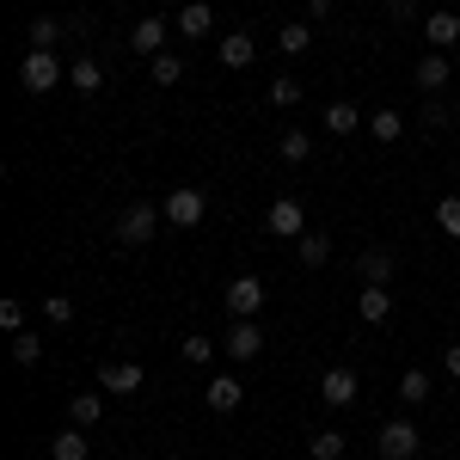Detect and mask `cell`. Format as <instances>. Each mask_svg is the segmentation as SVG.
Here are the masks:
<instances>
[{
  "mask_svg": "<svg viewBox=\"0 0 460 460\" xmlns=\"http://www.w3.org/2000/svg\"><path fill=\"white\" fill-rule=\"evenodd\" d=\"M160 215L172 221L178 234H190V227H203V215H209V197H203L197 184H172V190H166V203H160Z\"/></svg>",
  "mask_w": 460,
  "mask_h": 460,
  "instance_id": "obj_1",
  "label": "cell"
},
{
  "mask_svg": "<svg viewBox=\"0 0 460 460\" xmlns=\"http://www.w3.org/2000/svg\"><path fill=\"white\" fill-rule=\"evenodd\" d=\"M375 448H381V460H418L424 429L411 424V418H387V424L375 429Z\"/></svg>",
  "mask_w": 460,
  "mask_h": 460,
  "instance_id": "obj_2",
  "label": "cell"
},
{
  "mask_svg": "<svg viewBox=\"0 0 460 460\" xmlns=\"http://www.w3.org/2000/svg\"><path fill=\"white\" fill-rule=\"evenodd\" d=\"M62 80H68V68L56 62V49H31V56L19 62V86H25V93H37V99H43V93H56Z\"/></svg>",
  "mask_w": 460,
  "mask_h": 460,
  "instance_id": "obj_3",
  "label": "cell"
},
{
  "mask_svg": "<svg viewBox=\"0 0 460 460\" xmlns=\"http://www.w3.org/2000/svg\"><path fill=\"white\" fill-rule=\"evenodd\" d=\"M160 221H166V215L154 209V203H136V209H123V215H117V246H147V240L160 234Z\"/></svg>",
  "mask_w": 460,
  "mask_h": 460,
  "instance_id": "obj_4",
  "label": "cell"
},
{
  "mask_svg": "<svg viewBox=\"0 0 460 460\" xmlns=\"http://www.w3.org/2000/svg\"><path fill=\"white\" fill-rule=\"evenodd\" d=\"M264 227L283 234V240H301V234H307V209H301V197H277L270 215H264Z\"/></svg>",
  "mask_w": 460,
  "mask_h": 460,
  "instance_id": "obj_5",
  "label": "cell"
},
{
  "mask_svg": "<svg viewBox=\"0 0 460 460\" xmlns=\"http://www.w3.org/2000/svg\"><path fill=\"white\" fill-rule=\"evenodd\" d=\"M142 362H105L99 368V393H111V399H129V393H142Z\"/></svg>",
  "mask_w": 460,
  "mask_h": 460,
  "instance_id": "obj_6",
  "label": "cell"
},
{
  "mask_svg": "<svg viewBox=\"0 0 460 460\" xmlns=\"http://www.w3.org/2000/svg\"><path fill=\"white\" fill-rule=\"evenodd\" d=\"M227 314L258 319L264 314V283H258V277H234V283H227Z\"/></svg>",
  "mask_w": 460,
  "mask_h": 460,
  "instance_id": "obj_7",
  "label": "cell"
},
{
  "mask_svg": "<svg viewBox=\"0 0 460 460\" xmlns=\"http://www.w3.org/2000/svg\"><path fill=\"white\" fill-rule=\"evenodd\" d=\"M221 350L234 356V362H252V356L264 350V325L258 319H234V332L221 338Z\"/></svg>",
  "mask_w": 460,
  "mask_h": 460,
  "instance_id": "obj_8",
  "label": "cell"
},
{
  "mask_svg": "<svg viewBox=\"0 0 460 460\" xmlns=\"http://www.w3.org/2000/svg\"><path fill=\"white\" fill-rule=\"evenodd\" d=\"M356 393H362L356 368H325V375H319V399H325V405H338V411L356 405Z\"/></svg>",
  "mask_w": 460,
  "mask_h": 460,
  "instance_id": "obj_9",
  "label": "cell"
},
{
  "mask_svg": "<svg viewBox=\"0 0 460 460\" xmlns=\"http://www.w3.org/2000/svg\"><path fill=\"white\" fill-rule=\"evenodd\" d=\"M166 37H172V25H166V19H160V13H147V19H136V37H129V49H136V56H147V62H154V56H160V49H166Z\"/></svg>",
  "mask_w": 460,
  "mask_h": 460,
  "instance_id": "obj_10",
  "label": "cell"
},
{
  "mask_svg": "<svg viewBox=\"0 0 460 460\" xmlns=\"http://www.w3.org/2000/svg\"><path fill=\"white\" fill-rule=\"evenodd\" d=\"M203 399H209V411L227 418V411H240V405H246V381H240V375H215L209 387H203Z\"/></svg>",
  "mask_w": 460,
  "mask_h": 460,
  "instance_id": "obj_11",
  "label": "cell"
},
{
  "mask_svg": "<svg viewBox=\"0 0 460 460\" xmlns=\"http://www.w3.org/2000/svg\"><path fill=\"white\" fill-rule=\"evenodd\" d=\"M356 314L368 319V325H387V319H393V288H387V283H362V295H356Z\"/></svg>",
  "mask_w": 460,
  "mask_h": 460,
  "instance_id": "obj_12",
  "label": "cell"
},
{
  "mask_svg": "<svg viewBox=\"0 0 460 460\" xmlns=\"http://www.w3.org/2000/svg\"><path fill=\"white\" fill-rule=\"evenodd\" d=\"M215 56H221V68H252V56H258V43H252V31H234V37H221L215 43Z\"/></svg>",
  "mask_w": 460,
  "mask_h": 460,
  "instance_id": "obj_13",
  "label": "cell"
},
{
  "mask_svg": "<svg viewBox=\"0 0 460 460\" xmlns=\"http://www.w3.org/2000/svg\"><path fill=\"white\" fill-rule=\"evenodd\" d=\"M172 31L178 37H209L215 31V13L203 6V0H184V6H178V19H172Z\"/></svg>",
  "mask_w": 460,
  "mask_h": 460,
  "instance_id": "obj_14",
  "label": "cell"
},
{
  "mask_svg": "<svg viewBox=\"0 0 460 460\" xmlns=\"http://www.w3.org/2000/svg\"><path fill=\"white\" fill-rule=\"evenodd\" d=\"M424 37H429V49H448V43H460V13L436 6V13L424 19Z\"/></svg>",
  "mask_w": 460,
  "mask_h": 460,
  "instance_id": "obj_15",
  "label": "cell"
},
{
  "mask_svg": "<svg viewBox=\"0 0 460 460\" xmlns=\"http://www.w3.org/2000/svg\"><path fill=\"white\" fill-rule=\"evenodd\" d=\"M448 56H442V49H429L424 62H418V86H424V99H436V93H442V86H448Z\"/></svg>",
  "mask_w": 460,
  "mask_h": 460,
  "instance_id": "obj_16",
  "label": "cell"
},
{
  "mask_svg": "<svg viewBox=\"0 0 460 460\" xmlns=\"http://www.w3.org/2000/svg\"><path fill=\"white\" fill-rule=\"evenodd\" d=\"M68 86L80 93V99H93V93H105V68H99L93 56H80V62L68 68Z\"/></svg>",
  "mask_w": 460,
  "mask_h": 460,
  "instance_id": "obj_17",
  "label": "cell"
},
{
  "mask_svg": "<svg viewBox=\"0 0 460 460\" xmlns=\"http://www.w3.org/2000/svg\"><path fill=\"white\" fill-rule=\"evenodd\" d=\"M356 129H362V111L350 99H332L325 105V136H356Z\"/></svg>",
  "mask_w": 460,
  "mask_h": 460,
  "instance_id": "obj_18",
  "label": "cell"
},
{
  "mask_svg": "<svg viewBox=\"0 0 460 460\" xmlns=\"http://www.w3.org/2000/svg\"><path fill=\"white\" fill-rule=\"evenodd\" d=\"M99 418H105V393H74V399H68V424L93 429Z\"/></svg>",
  "mask_w": 460,
  "mask_h": 460,
  "instance_id": "obj_19",
  "label": "cell"
},
{
  "mask_svg": "<svg viewBox=\"0 0 460 460\" xmlns=\"http://www.w3.org/2000/svg\"><path fill=\"white\" fill-rule=\"evenodd\" d=\"M93 455V442H86V429L74 424V429H62L56 442H49V460H86Z\"/></svg>",
  "mask_w": 460,
  "mask_h": 460,
  "instance_id": "obj_20",
  "label": "cell"
},
{
  "mask_svg": "<svg viewBox=\"0 0 460 460\" xmlns=\"http://www.w3.org/2000/svg\"><path fill=\"white\" fill-rule=\"evenodd\" d=\"M368 136H375L381 147H387V142H399V136H405V117H399L393 105H381L375 117H368Z\"/></svg>",
  "mask_w": 460,
  "mask_h": 460,
  "instance_id": "obj_21",
  "label": "cell"
},
{
  "mask_svg": "<svg viewBox=\"0 0 460 460\" xmlns=\"http://www.w3.org/2000/svg\"><path fill=\"white\" fill-rule=\"evenodd\" d=\"M295 252H301V264H307V270H319V264H332V234H301Z\"/></svg>",
  "mask_w": 460,
  "mask_h": 460,
  "instance_id": "obj_22",
  "label": "cell"
},
{
  "mask_svg": "<svg viewBox=\"0 0 460 460\" xmlns=\"http://www.w3.org/2000/svg\"><path fill=\"white\" fill-rule=\"evenodd\" d=\"M356 270H362V283H393V252H362V258H356Z\"/></svg>",
  "mask_w": 460,
  "mask_h": 460,
  "instance_id": "obj_23",
  "label": "cell"
},
{
  "mask_svg": "<svg viewBox=\"0 0 460 460\" xmlns=\"http://www.w3.org/2000/svg\"><path fill=\"white\" fill-rule=\"evenodd\" d=\"M264 99H270V105H277V111L301 105V80H295V74H277V80L264 86Z\"/></svg>",
  "mask_w": 460,
  "mask_h": 460,
  "instance_id": "obj_24",
  "label": "cell"
},
{
  "mask_svg": "<svg viewBox=\"0 0 460 460\" xmlns=\"http://www.w3.org/2000/svg\"><path fill=\"white\" fill-rule=\"evenodd\" d=\"M184 362H190V368H209L215 362V338H203V332H184Z\"/></svg>",
  "mask_w": 460,
  "mask_h": 460,
  "instance_id": "obj_25",
  "label": "cell"
},
{
  "mask_svg": "<svg viewBox=\"0 0 460 460\" xmlns=\"http://www.w3.org/2000/svg\"><path fill=\"white\" fill-rule=\"evenodd\" d=\"M13 362H19V368H37V362H43V338H37V332H13Z\"/></svg>",
  "mask_w": 460,
  "mask_h": 460,
  "instance_id": "obj_26",
  "label": "cell"
},
{
  "mask_svg": "<svg viewBox=\"0 0 460 460\" xmlns=\"http://www.w3.org/2000/svg\"><path fill=\"white\" fill-rule=\"evenodd\" d=\"M399 399H405V405H424L429 399V375L424 368H405V375H399Z\"/></svg>",
  "mask_w": 460,
  "mask_h": 460,
  "instance_id": "obj_27",
  "label": "cell"
},
{
  "mask_svg": "<svg viewBox=\"0 0 460 460\" xmlns=\"http://www.w3.org/2000/svg\"><path fill=\"white\" fill-rule=\"evenodd\" d=\"M307 455H314V460H338V455H344V429H314Z\"/></svg>",
  "mask_w": 460,
  "mask_h": 460,
  "instance_id": "obj_28",
  "label": "cell"
},
{
  "mask_svg": "<svg viewBox=\"0 0 460 460\" xmlns=\"http://www.w3.org/2000/svg\"><path fill=\"white\" fill-rule=\"evenodd\" d=\"M147 68H154V86H178V80H184V62H178L172 49H160Z\"/></svg>",
  "mask_w": 460,
  "mask_h": 460,
  "instance_id": "obj_29",
  "label": "cell"
},
{
  "mask_svg": "<svg viewBox=\"0 0 460 460\" xmlns=\"http://www.w3.org/2000/svg\"><path fill=\"white\" fill-rule=\"evenodd\" d=\"M307 154H314V136H307V129H283V160L288 166H301Z\"/></svg>",
  "mask_w": 460,
  "mask_h": 460,
  "instance_id": "obj_30",
  "label": "cell"
},
{
  "mask_svg": "<svg viewBox=\"0 0 460 460\" xmlns=\"http://www.w3.org/2000/svg\"><path fill=\"white\" fill-rule=\"evenodd\" d=\"M436 234L460 240V197H442V203H436Z\"/></svg>",
  "mask_w": 460,
  "mask_h": 460,
  "instance_id": "obj_31",
  "label": "cell"
},
{
  "mask_svg": "<svg viewBox=\"0 0 460 460\" xmlns=\"http://www.w3.org/2000/svg\"><path fill=\"white\" fill-rule=\"evenodd\" d=\"M283 56H301V49H314V25H283Z\"/></svg>",
  "mask_w": 460,
  "mask_h": 460,
  "instance_id": "obj_32",
  "label": "cell"
},
{
  "mask_svg": "<svg viewBox=\"0 0 460 460\" xmlns=\"http://www.w3.org/2000/svg\"><path fill=\"white\" fill-rule=\"evenodd\" d=\"M62 43V25L56 19H31V49H56Z\"/></svg>",
  "mask_w": 460,
  "mask_h": 460,
  "instance_id": "obj_33",
  "label": "cell"
},
{
  "mask_svg": "<svg viewBox=\"0 0 460 460\" xmlns=\"http://www.w3.org/2000/svg\"><path fill=\"white\" fill-rule=\"evenodd\" d=\"M43 319H49V325H68V319H74V301H68V295H49V301H43Z\"/></svg>",
  "mask_w": 460,
  "mask_h": 460,
  "instance_id": "obj_34",
  "label": "cell"
},
{
  "mask_svg": "<svg viewBox=\"0 0 460 460\" xmlns=\"http://www.w3.org/2000/svg\"><path fill=\"white\" fill-rule=\"evenodd\" d=\"M448 123H455V117H448V105H436V99H424V136H429V129L442 136Z\"/></svg>",
  "mask_w": 460,
  "mask_h": 460,
  "instance_id": "obj_35",
  "label": "cell"
},
{
  "mask_svg": "<svg viewBox=\"0 0 460 460\" xmlns=\"http://www.w3.org/2000/svg\"><path fill=\"white\" fill-rule=\"evenodd\" d=\"M0 325H6V332H19V325H25V307H19V301H13V295H6V301H0Z\"/></svg>",
  "mask_w": 460,
  "mask_h": 460,
  "instance_id": "obj_36",
  "label": "cell"
},
{
  "mask_svg": "<svg viewBox=\"0 0 460 460\" xmlns=\"http://www.w3.org/2000/svg\"><path fill=\"white\" fill-rule=\"evenodd\" d=\"M442 368H448V375L460 381V344H448V350H442Z\"/></svg>",
  "mask_w": 460,
  "mask_h": 460,
  "instance_id": "obj_37",
  "label": "cell"
},
{
  "mask_svg": "<svg viewBox=\"0 0 460 460\" xmlns=\"http://www.w3.org/2000/svg\"><path fill=\"white\" fill-rule=\"evenodd\" d=\"M387 13H393V19H399V25H405V19H411V13H418V6H411V0H393Z\"/></svg>",
  "mask_w": 460,
  "mask_h": 460,
  "instance_id": "obj_38",
  "label": "cell"
},
{
  "mask_svg": "<svg viewBox=\"0 0 460 460\" xmlns=\"http://www.w3.org/2000/svg\"><path fill=\"white\" fill-rule=\"evenodd\" d=\"M332 6H338V0H307V13H314V19H332Z\"/></svg>",
  "mask_w": 460,
  "mask_h": 460,
  "instance_id": "obj_39",
  "label": "cell"
},
{
  "mask_svg": "<svg viewBox=\"0 0 460 460\" xmlns=\"http://www.w3.org/2000/svg\"><path fill=\"white\" fill-rule=\"evenodd\" d=\"M160 6H184V0H160Z\"/></svg>",
  "mask_w": 460,
  "mask_h": 460,
  "instance_id": "obj_40",
  "label": "cell"
},
{
  "mask_svg": "<svg viewBox=\"0 0 460 460\" xmlns=\"http://www.w3.org/2000/svg\"><path fill=\"white\" fill-rule=\"evenodd\" d=\"M455 460H460V455H455Z\"/></svg>",
  "mask_w": 460,
  "mask_h": 460,
  "instance_id": "obj_41",
  "label": "cell"
}]
</instances>
